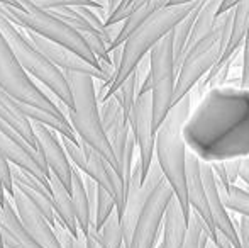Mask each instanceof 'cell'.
<instances>
[{
  "mask_svg": "<svg viewBox=\"0 0 249 248\" xmlns=\"http://www.w3.org/2000/svg\"><path fill=\"white\" fill-rule=\"evenodd\" d=\"M181 136L202 162L249 158V90L229 83L212 87L190 111Z\"/></svg>",
  "mask_w": 249,
  "mask_h": 248,
  "instance_id": "6da1fadb",
  "label": "cell"
},
{
  "mask_svg": "<svg viewBox=\"0 0 249 248\" xmlns=\"http://www.w3.org/2000/svg\"><path fill=\"white\" fill-rule=\"evenodd\" d=\"M197 3L198 0L188 3H166V5L154 10L144 22L139 24L125 38V41L121 44V60H119L114 76H112L110 83L105 89V94L100 102L112 97V94L119 89V85L134 72L139 63L148 57L154 44L163 36H166L178 20L183 19L190 10H194L197 7Z\"/></svg>",
  "mask_w": 249,
  "mask_h": 248,
  "instance_id": "7a4b0ae2",
  "label": "cell"
},
{
  "mask_svg": "<svg viewBox=\"0 0 249 248\" xmlns=\"http://www.w3.org/2000/svg\"><path fill=\"white\" fill-rule=\"evenodd\" d=\"M66 76V82L71 90L73 97V107L71 111L61 104L59 100H54L56 106L59 107L61 114L70 121L76 138L80 141L87 143L90 148H93L97 153H100L107 163L119 173V163L115 160V155L110 148L107 136L102 128L100 113H99V99H97L95 90V78L85 73L78 72H63ZM122 179V177H121ZM124 182V180H122Z\"/></svg>",
  "mask_w": 249,
  "mask_h": 248,
  "instance_id": "3957f363",
  "label": "cell"
},
{
  "mask_svg": "<svg viewBox=\"0 0 249 248\" xmlns=\"http://www.w3.org/2000/svg\"><path fill=\"white\" fill-rule=\"evenodd\" d=\"M192 111V94L175 102L168 111L163 123L158 126L154 134V155L166 182L170 184L175 197L181 209L190 216V206L187 201V184H185V163H187V145L181 136V128Z\"/></svg>",
  "mask_w": 249,
  "mask_h": 248,
  "instance_id": "277c9868",
  "label": "cell"
},
{
  "mask_svg": "<svg viewBox=\"0 0 249 248\" xmlns=\"http://www.w3.org/2000/svg\"><path fill=\"white\" fill-rule=\"evenodd\" d=\"M231 22H232V9L220 12L212 29L185 51L183 60L177 72L173 104L183 99L187 94H190L192 89L220 60L224 50H226L227 39H229Z\"/></svg>",
  "mask_w": 249,
  "mask_h": 248,
  "instance_id": "5b68a950",
  "label": "cell"
},
{
  "mask_svg": "<svg viewBox=\"0 0 249 248\" xmlns=\"http://www.w3.org/2000/svg\"><path fill=\"white\" fill-rule=\"evenodd\" d=\"M0 33L9 43L10 50H12L14 57L17 58L19 65L26 70L29 76H34L39 80L44 87L59 100L65 104L70 111L73 107V97L70 85L66 82V76L63 70L54 66L53 63L37 50L33 44V41L27 38L24 31H20L16 24L10 22L7 17L0 14Z\"/></svg>",
  "mask_w": 249,
  "mask_h": 248,
  "instance_id": "8992f818",
  "label": "cell"
},
{
  "mask_svg": "<svg viewBox=\"0 0 249 248\" xmlns=\"http://www.w3.org/2000/svg\"><path fill=\"white\" fill-rule=\"evenodd\" d=\"M19 3L20 9L19 7L7 5V3H0V14L3 17H7L12 24H16L17 27H22V29L36 33L50 41H54V43L71 50L73 53L82 57L85 61L92 63V65L100 68L97 58L93 57V53L87 46L83 38L73 27H70L66 22H63L51 10L39 9V7L29 3L27 0H20Z\"/></svg>",
  "mask_w": 249,
  "mask_h": 248,
  "instance_id": "52a82bcc",
  "label": "cell"
},
{
  "mask_svg": "<svg viewBox=\"0 0 249 248\" xmlns=\"http://www.w3.org/2000/svg\"><path fill=\"white\" fill-rule=\"evenodd\" d=\"M149 80H151V107H153L154 131L163 123L168 111L173 106L175 83H177V63L173 55L171 33L163 36L149 51Z\"/></svg>",
  "mask_w": 249,
  "mask_h": 248,
  "instance_id": "ba28073f",
  "label": "cell"
},
{
  "mask_svg": "<svg viewBox=\"0 0 249 248\" xmlns=\"http://www.w3.org/2000/svg\"><path fill=\"white\" fill-rule=\"evenodd\" d=\"M0 89L17 102L29 104L51 113H61L54 100H51V97H48L46 92H43V89H39L26 73V70L19 65L2 33H0Z\"/></svg>",
  "mask_w": 249,
  "mask_h": 248,
  "instance_id": "9c48e42d",
  "label": "cell"
},
{
  "mask_svg": "<svg viewBox=\"0 0 249 248\" xmlns=\"http://www.w3.org/2000/svg\"><path fill=\"white\" fill-rule=\"evenodd\" d=\"M173 195L175 194L166 179L161 180L153 189V192L148 195L141 212H139L138 219H136L129 242L125 243L124 248H154L158 233L161 229V223H163L164 209Z\"/></svg>",
  "mask_w": 249,
  "mask_h": 248,
  "instance_id": "30bf717a",
  "label": "cell"
},
{
  "mask_svg": "<svg viewBox=\"0 0 249 248\" xmlns=\"http://www.w3.org/2000/svg\"><path fill=\"white\" fill-rule=\"evenodd\" d=\"M0 153L3 158L19 169L34 175L44 187L50 191V170L44 165L43 156L31 145H27L7 123L0 119Z\"/></svg>",
  "mask_w": 249,
  "mask_h": 248,
  "instance_id": "8fae6325",
  "label": "cell"
},
{
  "mask_svg": "<svg viewBox=\"0 0 249 248\" xmlns=\"http://www.w3.org/2000/svg\"><path fill=\"white\" fill-rule=\"evenodd\" d=\"M26 34H27V38L33 41L34 46H36L37 50H39L41 53L53 63V65L58 66L59 70H63V72L85 73V75L93 76L95 80H100L102 82L100 92H97V99H99V102H100L102 97H104V94H105V89H107V85L110 83V76H108L104 70L95 65H92V63L85 61L82 57H78V55L73 53L71 50L54 43V41H50V39H46V38L39 36V34L31 33V31H26Z\"/></svg>",
  "mask_w": 249,
  "mask_h": 248,
  "instance_id": "7c38bea8",
  "label": "cell"
},
{
  "mask_svg": "<svg viewBox=\"0 0 249 248\" xmlns=\"http://www.w3.org/2000/svg\"><path fill=\"white\" fill-rule=\"evenodd\" d=\"M129 128L134 136L136 148L139 152V165H141L142 180L148 175V170L154 160V131L153 128V107H151V92L139 94L132 106L129 116Z\"/></svg>",
  "mask_w": 249,
  "mask_h": 248,
  "instance_id": "4fadbf2b",
  "label": "cell"
},
{
  "mask_svg": "<svg viewBox=\"0 0 249 248\" xmlns=\"http://www.w3.org/2000/svg\"><path fill=\"white\" fill-rule=\"evenodd\" d=\"M33 131L36 136V150L43 156L44 165L48 167L51 175L59 179V182L70 191L73 165L63 148L61 139L58 138V133L41 123H33Z\"/></svg>",
  "mask_w": 249,
  "mask_h": 248,
  "instance_id": "5bb4252c",
  "label": "cell"
},
{
  "mask_svg": "<svg viewBox=\"0 0 249 248\" xmlns=\"http://www.w3.org/2000/svg\"><path fill=\"white\" fill-rule=\"evenodd\" d=\"M14 208H16L17 216L20 218L22 225L31 233L34 240L43 248H61L58 242V236L54 233V228L50 221L43 216V212L22 194L17 187L9 194Z\"/></svg>",
  "mask_w": 249,
  "mask_h": 248,
  "instance_id": "9a60e30c",
  "label": "cell"
},
{
  "mask_svg": "<svg viewBox=\"0 0 249 248\" xmlns=\"http://www.w3.org/2000/svg\"><path fill=\"white\" fill-rule=\"evenodd\" d=\"M200 172H202L203 187H205L207 195V204L210 209V216H212L213 226L219 233H222L227 240L234 245V248H241V240L237 228L234 225L232 218L229 216V211L226 206L222 204V199L219 194V186H217V179L213 175V170L209 162H202L200 160Z\"/></svg>",
  "mask_w": 249,
  "mask_h": 248,
  "instance_id": "2e32d148",
  "label": "cell"
},
{
  "mask_svg": "<svg viewBox=\"0 0 249 248\" xmlns=\"http://www.w3.org/2000/svg\"><path fill=\"white\" fill-rule=\"evenodd\" d=\"M185 184H187V201L190 206V211L200 216V219L205 225L209 231L210 242H213L217 236V229L213 226L210 209L207 204L205 187H203L202 172H200V158L190 150H187V163H185Z\"/></svg>",
  "mask_w": 249,
  "mask_h": 248,
  "instance_id": "e0dca14e",
  "label": "cell"
},
{
  "mask_svg": "<svg viewBox=\"0 0 249 248\" xmlns=\"http://www.w3.org/2000/svg\"><path fill=\"white\" fill-rule=\"evenodd\" d=\"M99 113H100L102 128H104L105 136H107L108 143H110V148L119 163V172H121V163H122V156H124L125 143H127L129 134H131L129 119L124 116L121 104L117 102V99L114 95L102 102V106L99 107Z\"/></svg>",
  "mask_w": 249,
  "mask_h": 248,
  "instance_id": "ac0fdd59",
  "label": "cell"
},
{
  "mask_svg": "<svg viewBox=\"0 0 249 248\" xmlns=\"http://www.w3.org/2000/svg\"><path fill=\"white\" fill-rule=\"evenodd\" d=\"M0 231L3 248H43L22 225L12 201L7 195L0 212Z\"/></svg>",
  "mask_w": 249,
  "mask_h": 248,
  "instance_id": "d6986e66",
  "label": "cell"
},
{
  "mask_svg": "<svg viewBox=\"0 0 249 248\" xmlns=\"http://www.w3.org/2000/svg\"><path fill=\"white\" fill-rule=\"evenodd\" d=\"M188 218L181 209L178 199L171 197L163 214V242L160 248H181L188 228Z\"/></svg>",
  "mask_w": 249,
  "mask_h": 248,
  "instance_id": "ffe728a7",
  "label": "cell"
},
{
  "mask_svg": "<svg viewBox=\"0 0 249 248\" xmlns=\"http://www.w3.org/2000/svg\"><path fill=\"white\" fill-rule=\"evenodd\" d=\"M50 192H51V206L54 216L63 228L68 229V233L71 236H78L80 229L76 225V216L75 209H73L71 195L70 191L59 182V179H56L54 175H50Z\"/></svg>",
  "mask_w": 249,
  "mask_h": 248,
  "instance_id": "44dd1931",
  "label": "cell"
},
{
  "mask_svg": "<svg viewBox=\"0 0 249 248\" xmlns=\"http://www.w3.org/2000/svg\"><path fill=\"white\" fill-rule=\"evenodd\" d=\"M0 119L7 123L22 139L36 150V136L33 131V121H29L24 113L20 111V106L17 100H14L7 92L0 89Z\"/></svg>",
  "mask_w": 249,
  "mask_h": 248,
  "instance_id": "7402d4cb",
  "label": "cell"
},
{
  "mask_svg": "<svg viewBox=\"0 0 249 248\" xmlns=\"http://www.w3.org/2000/svg\"><path fill=\"white\" fill-rule=\"evenodd\" d=\"M70 195H71L73 209H75L76 225L82 235H87L92 228V209H90L89 194L85 189V179L78 169L73 167L71 184H70Z\"/></svg>",
  "mask_w": 249,
  "mask_h": 248,
  "instance_id": "603a6c76",
  "label": "cell"
},
{
  "mask_svg": "<svg viewBox=\"0 0 249 248\" xmlns=\"http://www.w3.org/2000/svg\"><path fill=\"white\" fill-rule=\"evenodd\" d=\"M219 186V194L222 199V204L226 206L227 211L237 212L239 216L249 218V192L244 189L237 187L236 184H220Z\"/></svg>",
  "mask_w": 249,
  "mask_h": 248,
  "instance_id": "cb8c5ba5",
  "label": "cell"
},
{
  "mask_svg": "<svg viewBox=\"0 0 249 248\" xmlns=\"http://www.w3.org/2000/svg\"><path fill=\"white\" fill-rule=\"evenodd\" d=\"M99 245L100 248H124V236L117 211L112 212L99 229Z\"/></svg>",
  "mask_w": 249,
  "mask_h": 248,
  "instance_id": "d4e9b609",
  "label": "cell"
},
{
  "mask_svg": "<svg viewBox=\"0 0 249 248\" xmlns=\"http://www.w3.org/2000/svg\"><path fill=\"white\" fill-rule=\"evenodd\" d=\"M138 87H139L138 72L134 70V72H132L131 75L119 85V89L112 94V95L117 99V102L121 104L122 113H124V116L127 117V119H129V116H131V111L136 102V97H138Z\"/></svg>",
  "mask_w": 249,
  "mask_h": 248,
  "instance_id": "484cf974",
  "label": "cell"
},
{
  "mask_svg": "<svg viewBox=\"0 0 249 248\" xmlns=\"http://www.w3.org/2000/svg\"><path fill=\"white\" fill-rule=\"evenodd\" d=\"M209 242H210V236H209V231H207L205 225H203V221L200 219L198 214L190 211L187 235H185L181 248H205Z\"/></svg>",
  "mask_w": 249,
  "mask_h": 248,
  "instance_id": "4316f807",
  "label": "cell"
},
{
  "mask_svg": "<svg viewBox=\"0 0 249 248\" xmlns=\"http://www.w3.org/2000/svg\"><path fill=\"white\" fill-rule=\"evenodd\" d=\"M115 211V201L104 187L97 186V197H95V208L92 212V228L99 229L102 228L107 218Z\"/></svg>",
  "mask_w": 249,
  "mask_h": 248,
  "instance_id": "83f0119b",
  "label": "cell"
},
{
  "mask_svg": "<svg viewBox=\"0 0 249 248\" xmlns=\"http://www.w3.org/2000/svg\"><path fill=\"white\" fill-rule=\"evenodd\" d=\"M17 2H20V0H17ZM27 2L33 3V5H36V7H39V9H44V10L59 9V7H82V5L99 9V7H97L93 2H90V0H27ZM100 14H102V17H104V20H105V16H104V12H102V10H100Z\"/></svg>",
  "mask_w": 249,
  "mask_h": 248,
  "instance_id": "f1b7e54d",
  "label": "cell"
},
{
  "mask_svg": "<svg viewBox=\"0 0 249 248\" xmlns=\"http://www.w3.org/2000/svg\"><path fill=\"white\" fill-rule=\"evenodd\" d=\"M53 228H54V233H56V236H58V242H59V245H61V248H87L85 236H83L82 233H80L78 236H71L68 233V229L63 228L59 221H54Z\"/></svg>",
  "mask_w": 249,
  "mask_h": 248,
  "instance_id": "f546056e",
  "label": "cell"
},
{
  "mask_svg": "<svg viewBox=\"0 0 249 248\" xmlns=\"http://www.w3.org/2000/svg\"><path fill=\"white\" fill-rule=\"evenodd\" d=\"M239 87L249 90V31L243 41V73H241Z\"/></svg>",
  "mask_w": 249,
  "mask_h": 248,
  "instance_id": "4dcf8cb0",
  "label": "cell"
},
{
  "mask_svg": "<svg viewBox=\"0 0 249 248\" xmlns=\"http://www.w3.org/2000/svg\"><path fill=\"white\" fill-rule=\"evenodd\" d=\"M239 165L241 158H232V160H222V169L226 173V179L229 184H234L239 179Z\"/></svg>",
  "mask_w": 249,
  "mask_h": 248,
  "instance_id": "1f68e13d",
  "label": "cell"
},
{
  "mask_svg": "<svg viewBox=\"0 0 249 248\" xmlns=\"http://www.w3.org/2000/svg\"><path fill=\"white\" fill-rule=\"evenodd\" d=\"M234 221V219H232ZM237 228V233H239V240H241V248H249V218H244L241 216L239 221H234Z\"/></svg>",
  "mask_w": 249,
  "mask_h": 248,
  "instance_id": "d6a6232c",
  "label": "cell"
},
{
  "mask_svg": "<svg viewBox=\"0 0 249 248\" xmlns=\"http://www.w3.org/2000/svg\"><path fill=\"white\" fill-rule=\"evenodd\" d=\"M83 236H85V247L87 248H100V245H99V231H97V229L90 228V231L87 233V235H83Z\"/></svg>",
  "mask_w": 249,
  "mask_h": 248,
  "instance_id": "836d02e7",
  "label": "cell"
},
{
  "mask_svg": "<svg viewBox=\"0 0 249 248\" xmlns=\"http://www.w3.org/2000/svg\"><path fill=\"white\" fill-rule=\"evenodd\" d=\"M239 177H241V180H243V182H246L249 186V158H241Z\"/></svg>",
  "mask_w": 249,
  "mask_h": 248,
  "instance_id": "e575fe53",
  "label": "cell"
},
{
  "mask_svg": "<svg viewBox=\"0 0 249 248\" xmlns=\"http://www.w3.org/2000/svg\"><path fill=\"white\" fill-rule=\"evenodd\" d=\"M239 2V0H222V3H220V9H219V14L224 12V10H229L232 9L236 3Z\"/></svg>",
  "mask_w": 249,
  "mask_h": 248,
  "instance_id": "d590c367",
  "label": "cell"
},
{
  "mask_svg": "<svg viewBox=\"0 0 249 248\" xmlns=\"http://www.w3.org/2000/svg\"><path fill=\"white\" fill-rule=\"evenodd\" d=\"M90 2H93L97 7L104 12V16L107 17V3H108V0H90Z\"/></svg>",
  "mask_w": 249,
  "mask_h": 248,
  "instance_id": "8d00e7d4",
  "label": "cell"
},
{
  "mask_svg": "<svg viewBox=\"0 0 249 248\" xmlns=\"http://www.w3.org/2000/svg\"><path fill=\"white\" fill-rule=\"evenodd\" d=\"M119 3H121V0H108V3H107V16L114 12V9L119 5ZM105 19H107V17H105Z\"/></svg>",
  "mask_w": 249,
  "mask_h": 248,
  "instance_id": "74e56055",
  "label": "cell"
},
{
  "mask_svg": "<svg viewBox=\"0 0 249 248\" xmlns=\"http://www.w3.org/2000/svg\"><path fill=\"white\" fill-rule=\"evenodd\" d=\"M5 197H7V194H5V189H3V184H2V177H0V206L3 204Z\"/></svg>",
  "mask_w": 249,
  "mask_h": 248,
  "instance_id": "f35d334b",
  "label": "cell"
},
{
  "mask_svg": "<svg viewBox=\"0 0 249 248\" xmlns=\"http://www.w3.org/2000/svg\"><path fill=\"white\" fill-rule=\"evenodd\" d=\"M168 3H188V2H195V0H166Z\"/></svg>",
  "mask_w": 249,
  "mask_h": 248,
  "instance_id": "ab89813d",
  "label": "cell"
},
{
  "mask_svg": "<svg viewBox=\"0 0 249 248\" xmlns=\"http://www.w3.org/2000/svg\"><path fill=\"white\" fill-rule=\"evenodd\" d=\"M0 248H3V245H2V231H0Z\"/></svg>",
  "mask_w": 249,
  "mask_h": 248,
  "instance_id": "60d3db41",
  "label": "cell"
}]
</instances>
